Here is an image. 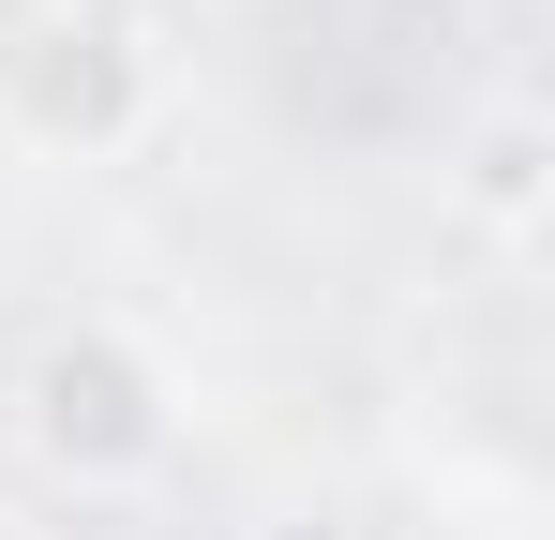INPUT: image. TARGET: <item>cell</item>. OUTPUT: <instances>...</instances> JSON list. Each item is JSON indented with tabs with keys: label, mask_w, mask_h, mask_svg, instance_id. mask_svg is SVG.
I'll list each match as a JSON object with an SVG mask.
<instances>
[{
	"label": "cell",
	"mask_w": 555,
	"mask_h": 540,
	"mask_svg": "<svg viewBox=\"0 0 555 540\" xmlns=\"http://www.w3.org/2000/svg\"><path fill=\"white\" fill-rule=\"evenodd\" d=\"M15 436H30L46 480L120 496V480H151V465L181 450V390H166V360L135 346L120 316H76V331H46L30 375H15Z\"/></svg>",
	"instance_id": "cell-1"
},
{
	"label": "cell",
	"mask_w": 555,
	"mask_h": 540,
	"mask_svg": "<svg viewBox=\"0 0 555 540\" xmlns=\"http://www.w3.org/2000/svg\"><path fill=\"white\" fill-rule=\"evenodd\" d=\"M151 120V46L120 15H46L0 46V136L30 151H120Z\"/></svg>",
	"instance_id": "cell-2"
},
{
	"label": "cell",
	"mask_w": 555,
	"mask_h": 540,
	"mask_svg": "<svg viewBox=\"0 0 555 540\" xmlns=\"http://www.w3.org/2000/svg\"><path fill=\"white\" fill-rule=\"evenodd\" d=\"M465 210H480L511 256L541 241V105H495V120L465 136Z\"/></svg>",
	"instance_id": "cell-3"
}]
</instances>
